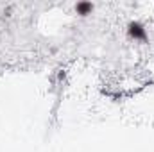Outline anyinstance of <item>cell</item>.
Masks as SVG:
<instances>
[{
	"label": "cell",
	"instance_id": "cell-1",
	"mask_svg": "<svg viewBox=\"0 0 154 152\" xmlns=\"http://www.w3.org/2000/svg\"><path fill=\"white\" fill-rule=\"evenodd\" d=\"M127 34L133 39H136V41H145L147 39V29L138 20H131L127 23Z\"/></svg>",
	"mask_w": 154,
	"mask_h": 152
},
{
	"label": "cell",
	"instance_id": "cell-2",
	"mask_svg": "<svg viewBox=\"0 0 154 152\" xmlns=\"http://www.w3.org/2000/svg\"><path fill=\"white\" fill-rule=\"evenodd\" d=\"M75 11L79 14H90L91 11H93V4L91 2H77L75 4Z\"/></svg>",
	"mask_w": 154,
	"mask_h": 152
}]
</instances>
